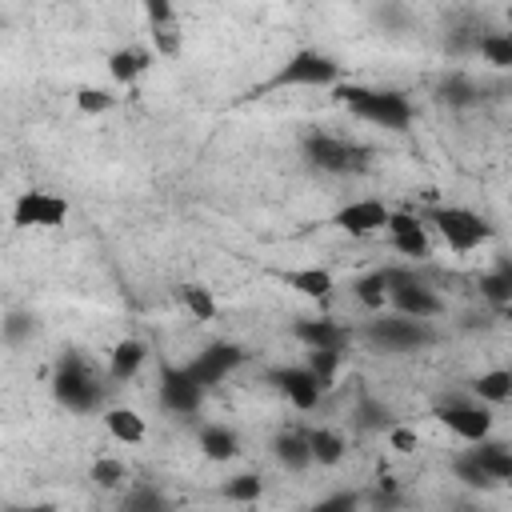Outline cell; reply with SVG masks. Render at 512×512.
<instances>
[{
	"label": "cell",
	"mask_w": 512,
	"mask_h": 512,
	"mask_svg": "<svg viewBox=\"0 0 512 512\" xmlns=\"http://www.w3.org/2000/svg\"><path fill=\"white\" fill-rule=\"evenodd\" d=\"M364 336L380 348V352H416V348H424V344H432V328H428V320H412V316H376V320H368V328H364Z\"/></svg>",
	"instance_id": "5"
},
{
	"label": "cell",
	"mask_w": 512,
	"mask_h": 512,
	"mask_svg": "<svg viewBox=\"0 0 512 512\" xmlns=\"http://www.w3.org/2000/svg\"><path fill=\"white\" fill-rule=\"evenodd\" d=\"M224 500H236V504H256L260 496H264V480L256 476V472H240V476H232V480H224Z\"/></svg>",
	"instance_id": "29"
},
{
	"label": "cell",
	"mask_w": 512,
	"mask_h": 512,
	"mask_svg": "<svg viewBox=\"0 0 512 512\" xmlns=\"http://www.w3.org/2000/svg\"><path fill=\"white\" fill-rule=\"evenodd\" d=\"M428 220L436 224V232L444 236V244L456 248V252H472V248H480V244L492 240V224H488L484 216L468 212V208H456V204L432 208Z\"/></svg>",
	"instance_id": "3"
},
{
	"label": "cell",
	"mask_w": 512,
	"mask_h": 512,
	"mask_svg": "<svg viewBox=\"0 0 512 512\" xmlns=\"http://www.w3.org/2000/svg\"><path fill=\"white\" fill-rule=\"evenodd\" d=\"M76 108L80 112H112L116 108V96L104 92V88H80L76 92Z\"/></svg>",
	"instance_id": "35"
},
{
	"label": "cell",
	"mask_w": 512,
	"mask_h": 512,
	"mask_svg": "<svg viewBox=\"0 0 512 512\" xmlns=\"http://www.w3.org/2000/svg\"><path fill=\"white\" fill-rule=\"evenodd\" d=\"M272 384H276V388H280V396H284L292 408H300V412H312V408L320 404V392H324V384L308 372V364L276 368V372H272Z\"/></svg>",
	"instance_id": "12"
},
{
	"label": "cell",
	"mask_w": 512,
	"mask_h": 512,
	"mask_svg": "<svg viewBox=\"0 0 512 512\" xmlns=\"http://www.w3.org/2000/svg\"><path fill=\"white\" fill-rule=\"evenodd\" d=\"M468 456L496 480V484H512V448L496 444V440H480L476 448H468Z\"/></svg>",
	"instance_id": "17"
},
{
	"label": "cell",
	"mask_w": 512,
	"mask_h": 512,
	"mask_svg": "<svg viewBox=\"0 0 512 512\" xmlns=\"http://www.w3.org/2000/svg\"><path fill=\"white\" fill-rule=\"evenodd\" d=\"M388 440H392L396 452H416V432H412V428H396V424H392V428H388Z\"/></svg>",
	"instance_id": "40"
},
{
	"label": "cell",
	"mask_w": 512,
	"mask_h": 512,
	"mask_svg": "<svg viewBox=\"0 0 512 512\" xmlns=\"http://www.w3.org/2000/svg\"><path fill=\"white\" fill-rule=\"evenodd\" d=\"M280 280L288 284V288H296L300 296H308V300H328L332 296V288H336V280H332V272L328 268H292V272H280Z\"/></svg>",
	"instance_id": "16"
},
{
	"label": "cell",
	"mask_w": 512,
	"mask_h": 512,
	"mask_svg": "<svg viewBox=\"0 0 512 512\" xmlns=\"http://www.w3.org/2000/svg\"><path fill=\"white\" fill-rule=\"evenodd\" d=\"M304 156L320 168V172H360L368 164V148L352 144V140H340V136H328V132H308L304 136Z\"/></svg>",
	"instance_id": "6"
},
{
	"label": "cell",
	"mask_w": 512,
	"mask_h": 512,
	"mask_svg": "<svg viewBox=\"0 0 512 512\" xmlns=\"http://www.w3.org/2000/svg\"><path fill=\"white\" fill-rule=\"evenodd\" d=\"M180 300H184V308H188L196 320H216V296H212L204 284H184V288H180Z\"/></svg>",
	"instance_id": "31"
},
{
	"label": "cell",
	"mask_w": 512,
	"mask_h": 512,
	"mask_svg": "<svg viewBox=\"0 0 512 512\" xmlns=\"http://www.w3.org/2000/svg\"><path fill=\"white\" fill-rule=\"evenodd\" d=\"M92 480H96L100 488H120V484H124V464L104 456V460L92 464Z\"/></svg>",
	"instance_id": "36"
},
{
	"label": "cell",
	"mask_w": 512,
	"mask_h": 512,
	"mask_svg": "<svg viewBox=\"0 0 512 512\" xmlns=\"http://www.w3.org/2000/svg\"><path fill=\"white\" fill-rule=\"evenodd\" d=\"M64 216H68V200H60L52 192H40V188L20 192L16 204H12V224L16 228H56V224H64Z\"/></svg>",
	"instance_id": "9"
},
{
	"label": "cell",
	"mask_w": 512,
	"mask_h": 512,
	"mask_svg": "<svg viewBox=\"0 0 512 512\" xmlns=\"http://www.w3.org/2000/svg\"><path fill=\"white\" fill-rule=\"evenodd\" d=\"M204 400V388L188 376V368H164L160 372V404L176 416H196Z\"/></svg>",
	"instance_id": "11"
},
{
	"label": "cell",
	"mask_w": 512,
	"mask_h": 512,
	"mask_svg": "<svg viewBox=\"0 0 512 512\" xmlns=\"http://www.w3.org/2000/svg\"><path fill=\"white\" fill-rule=\"evenodd\" d=\"M120 512H172V504H168V496H164L160 488H152V484H132L128 496H124V504H120Z\"/></svg>",
	"instance_id": "27"
},
{
	"label": "cell",
	"mask_w": 512,
	"mask_h": 512,
	"mask_svg": "<svg viewBox=\"0 0 512 512\" xmlns=\"http://www.w3.org/2000/svg\"><path fill=\"white\" fill-rule=\"evenodd\" d=\"M104 428H108V436L112 440H120V444H140L144 440V416L140 412H132V408H108L104 412Z\"/></svg>",
	"instance_id": "23"
},
{
	"label": "cell",
	"mask_w": 512,
	"mask_h": 512,
	"mask_svg": "<svg viewBox=\"0 0 512 512\" xmlns=\"http://www.w3.org/2000/svg\"><path fill=\"white\" fill-rule=\"evenodd\" d=\"M144 356H148L144 340H136V336L120 340V344L112 348V360H108V376H112V380H132V376L140 372Z\"/></svg>",
	"instance_id": "20"
},
{
	"label": "cell",
	"mask_w": 512,
	"mask_h": 512,
	"mask_svg": "<svg viewBox=\"0 0 512 512\" xmlns=\"http://www.w3.org/2000/svg\"><path fill=\"white\" fill-rule=\"evenodd\" d=\"M196 448L208 456V460H232L236 452H240V436L232 432V428H224V424H204L200 432H196Z\"/></svg>",
	"instance_id": "18"
},
{
	"label": "cell",
	"mask_w": 512,
	"mask_h": 512,
	"mask_svg": "<svg viewBox=\"0 0 512 512\" xmlns=\"http://www.w3.org/2000/svg\"><path fill=\"white\" fill-rule=\"evenodd\" d=\"M152 64V52H144V48H116L112 56H108V76L116 80V84H132V80H140V72Z\"/></svg>",
	"instance_id": "19"
},
{
	"label": "cell",
	"mask_w": 512,
	"mask_h": 512,
	"mask_svg": "<svg viewBox=\"0 0 512 512\" xmlns=\"http://www.w3.org/2000/svg\"><path fill=\"white\" fill-rule=\"evenodd\" d=\"M436 416H440V424H444L448 432H456V436L468 440V444H480V440H488V432H492L488 408L476 404V400H464V396L436 404Z\"/></svg>",
	"instance_id": "8"
},
{
	"label": "cell",
	"mask_w": 512,
	"mask_h": 512,
	"mask_svg": "<svg viewBox=\"0 0 512 512\" xmlns=\"http://www.w3.org/2000/svg\"><path fill=\"white\" fill-rule=\"evenodd\" d=\"M276 460L288 468V472H304L312 464V448H308V432H280L276 444H272Z\"/></svg>",
	"instance_id": "21"
},
{
	"label": "cell",
	"mask_w": 512,
	"mask_h": 512,
	"mask_svg": "<svg viewBox=\"0 0 512 512\" xmlns=\"http://www.w3.org/2000/svg\"><path fill=\"white\" fill-rule=\"evenodd\" d=\"M384 276H388V304L400 312V316H412V320H432V316H440L444 312V300L424 284V280H416V272H408V268H384Z\"/></svg>",
	"instance_id": "4"
},
{
	"label": "cell",
	"mask_w": 512,
	"mask_h": 512,
	"mask_svg": "<svg viewBox=\"0 0 512 512\" xmlns=\"http://www.w3.org/2000/svg\"><path fill=\"white\" fill-rule=\"evenodd\" d=\"M476 52L492 68H512V32H484V36H476Z\"/></svg>",
	"instance_id": "28"
},
{
	"label": "cell",
	"mask_w": 512,
	"mask_h": 512,
	"mask_svg": "<svg viewBox=\"0 0 512 512\" xmlns=\"http://www.w3.org/2000/svg\"><path fill=\"white\" fill-rule=\"evenodd\" d=\"M456 476H460L464 484H472V488H496V480H492V476H488V472H484L468 452H460V456H456Z\"/></svg>",
	"instance_id": "34"
},
{
	"label": "cell",
	"mask_w": 512,
	"mask_h": 512,
	"mask_svg": "<svg viewBox=\"0 0 512 512\" xmlns=\"http://www.w3.org/2000/svg\"><path fill=\"white\" fill-rule=\"evenodd\" d=\"M336 368H340V352H308V372H312L324 388H332Z\"/></svg>",
	"instance_id": "33"
},
{
	"label": "cell",
	"mask_w": 512,
	"mask_h": 512,
	"mask_svg": "<svg viewBox=\"0 0 512 512\" xmlns=\"http://www.w3.org/2000/svg\"><path fill=\"white\" fill-rule=\"evenodd\" d=\"M356 508H360V496H356V492H332V496L316 500V504L304 508V512H356Z\"/></svg>",
	"instance_id": "37"
},
{
	"label": "cell",
	"mask_w": 512,
	"mask_h": 512,
	"mask_svg": "<svg viewBox=\"0 0 512 512\" xmlns=\"http://www.w3.org/2000/svg\"><path fill=\"white\" fill-rule=\"evenodd\" d=\"M244 364V352L236 348V344H208L192 364H184L188 368V376L208 392L212 384H220L228 372H236Z\"/></svg>",
	"instance_id": "10"
},
{
	"label": "cell",
	"mask_w": 512,
	"mask_h": 512,
	"mask_svg": "<svg viewBox=\"0 0 512 512\" xmlns=\"http://www.w3.org/2000/svg\"><path fill=\"white\" fill-rule=\"evenodd\" d=\"M480 296L496 308H508L512 304V260H500L492 272L480 276Z\"/></svg>",
	"instance_id": "25"
},
{
	"label": "cell",
	"mask_w": 512,
	"mask_h": 512,
	"mask_svg": "<svg viewBox=\"0 0 512 512\" xmlns=\"http://www.w3.org/2000/svg\"><path fill=\"white\" fill-rule=\"evenodd\" d=\"M340 80V64L332 60V56H324V52H312V48H304V52H296L276 76H272V84L268 88H284V84H308V88H328V84H336Z\"/></svg>",
	"instance_id": "7"
},
{
	"label": "cell",
	"mask_w": 512,
	"mask_h": 512,
	"mask_svg": "<svg viewBox=\"0 0 512 512\" xmlns=\"http://www.w3.org/2000/svg\"><path fill=\"white\" fill-rule=\"evenodd\" d=\"M336 100L344 108H352V116L376 124V128H388V132H404L412 124V104L404 92L396 88H364V84H344L336 88Z\"/></svg>",
	"instance_id": "1"
},
{
	"label": "cell",
	"mask_w": 512,
	"mask_h": 512,
	"mask_svg": "<svg viewBox=\"0 0 512 512\" xmlns=\"http://www.w3.org/2000/svg\"><path fill=\"white\" fill-rule=\"evenodd\" d=\"M152 48H156L160 56H180V20L152 24Z\"/></svg>",
	"instance_id": "32"
},
{
	"label": "cell",
	"mask_w": 512,
	"mask_h": 512,
	"mask_svg": "<svg viewBox=\"0 0 512 512\" xmlns=\"http://www.w3.org/2000/svg\"><path fill=\"white\" fill-rule=\"evenodd\" d=\"M388 236H392V248H396L400 256H408V260L432 256L428 232H424L420 216H412V212H392V216H388Z\"/></svg>",
	"instance_id": "15"
},
{
	"label": "cell",
	"mask_w": 512,
	"mask_h": 512,
	"mask_svg": "<svg viewBox=\"0 0 512 512\" xmlns=\"http://www.w3.org/2000/svg\"><path fill=\"white\" fill-rule=\"evenodd\" d=\"M32 328V320L28 316H8V324H4V336H8V344H16L24 332Z\"/></svg>",
	"instance_id": "41"
},
{
	"label": "cell",
	"mask_w": 512,
	"mask_h": 512,
	"mask_svg": "<svg viewBox=\"0 0 512 512\" xmlns=\"http://www.w3.org/2000/svg\"><path fill=\"white\" fill-rule=\"evenodd\" d=\"M472 396H476L480 404H504V400H512V372H508V368H488V372H480V376L472 380Z\"/></svg>",
	"instance_id": "24"
},
{
	"label": "cell",
	"mask_w": 512,
	"mask_h": 512,
	"mask_svg": "<svg viewBox=\"0 0 512 512\" xmlns=\"http://www.w3.org/2000/svg\"><path fill=\"white\" fill-rule=\"evenodd\" d=\"M308 448H312V464L332 468V464L344 460V436L332 432V428H312L308 432Z\"/></svg>",
	"instance_id": "26"
},
{
	"label": "cell",
	"mask_w": 512,
	"mask_h": 512,
	"mask_svg": "<svg viewBox=\"0 0 512 512\" xmlns=\"http://www.w3.org/2000/svg\"><path fill=\"white\" fill-rule=\"evenodd\" d=\"M500 316H504V320L512 324V304H508V308H500Z\"/></svg>",
	"instance_id": "42"
},
{
	"label": "cell",
	"mask_w": 512,
	"mask_h": 512,
	"mask_svg": "<svg viewBox=\"0 0 512 512\" xmlns=\"http://www.w3.org/2000/svg\"><path fill=\"white\" fill-rule=\"evenodd\" d=\"M352 296L368 308V312H384L388 308V276H384V268H376V272H364V276H356L352 280Z\"/></svg>",
	"instance_id": "22"
},
{
	"label": "cell",
	"mask_w": 512,
	"mask_h": 512,
	"mask_svg": "<svg viewBox=\"0 0 512 512\" xmlns=\"http://www.w3.org/2000/svg\"><path fill=\"white\" fill-rule=\"evenodd\" d=\"M440 100L444 104H452V108H468V104H476L480 100V88L468 80V76H448L444 84H440Z\"/></svg>",
	"instance_id": "30"
},
{
	"label": "cell",
	"mask_w": 512,
	"mask_h": 512,
	"mask_svg": "<svg viewBox=\"0 0 512 512\" xmlns=\"http://www.w3.org/2000/svg\"><path fill=\"white\" fill-rule=\"evenodd\" d=\"M296 340H300L308 352H340V356H344V348H348V340H352V328L340 324V320H332V316L300 320V324H296Z\"/></svg>",
	"instance_id": "14"
},
{
	"label": "cell",
	"mask_w": 512,
	"mask_h": 512,
	"mask_svg": "<svg viewBox=\"0 0 512 512\" xmlns=\"http://www.w3.org/2000/svg\"><path fill=\"white\" fill-rule=\"evenodd\" d=\"M144 16H148V28H152V24H168V20H176V8H172L168 0H148V4H144Z\"/></svg>",
	"instance_id": "39"
},
{
	"label": "cell",
	"mask_w": 512,
	"mask_h": 512,
	"mask_svg": "<svg viewBox=\"0 0 512 512\" xmlns=\"http://www.w3.org/2000/svg\"><path fill=\"white\" fill-rule=\"evenodd\" d=\"M360 428H392V420H388V408H380V404H360Z\"/></svg>",
	"instance_id": "38"
},
{
	"label": "cell",
	"mask_w": 512,
	"mask_h": 512,
	"mask_svg": "<svg viewBox=\"0 0 512 512\" xmlns=\"http://www.w3.org/2000/svg\"><path fill=\"white\" fill-rule=\"evenodd\" d=\"M52 396L72 412H92L100 404L104 388H100V380L92 376V368L80 356H64L56 364V376H52Z\"/></svg>",
	"instance_id": "2"
},
{
	"label": "cell",
	"mask_w": 512,
	"mask_h": 512,
	"mask_svg": "<svg viewBox=\"0 0 512 512\" xmlns=\"http://www.w3.org/2000/svg\"><path fill=\"white\" fill-rule=\"evenodd\" d=\"M388 216H392V208H384L380 200H352L332 216V224L348 236H372V232L388 228Z\"/></svg>",
	"instance_id": "13"
}]
</instances>
